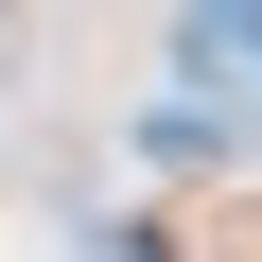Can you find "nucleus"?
Listing matches in <instances>:
<instances>
[{"instance_id":"f257e3e1","label":"nucleus","mask_w":262,"mask_h":262,"mask_svg":"<svg viewBox=\"0 0 262 262\" xmlns=\"http://www.w3.org/2000/svg\"><path fill=\"white\" fill-rule=\"evenodd\" d=\"M18 70H35V18H18V0H0V88H18Z\"/></svg>"}]
</instances>
